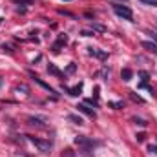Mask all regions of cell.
<instances>
[{
	"mask_svg": "<svg viewBox=\"0 0 157 157\" xmlns=\"http://www.w3.org/2000/svg\"><path fill=\"white\" fill-rule=\"evenodd\" d=\"M113 13L117 17H121V18H126V20H132L133 18V13H132V9L128 6H119V4H115L113 6Z\"/></svg>",
	"mask_w": 157,
	"mask_h": 157,
	"instance_id": "obj_1",
	"label": "cell"
},
{
	"mask_svg": "<svg viewBox=\"0 0 157 157\" xmlns=\"http://www.w3.org/2000/svg\"><path fill=\"white\" fill-rule=\"evenodd\" d=\"M28 139H29V141H31V143H33V144L39 148L42 154H49V152H51V143H49V141H42V139L29 137V135H28Z\"/></svg>",
	"mask_w": 157,
	"mask_h": 157,
	"instance_id": "obj_2",
	"label": "cell"
},
{
	"mask_svg": "<svg viewBox=\"0 0 157 157\" xmlns=\"http://www.w3.org/2000/svg\"><path fill=\"white\" fill-rule=\"evenodd\" d=\"M75 143H77L78 146H86V148H93V146L101 144V143L91 141V139H88V137H84V135H78V137H75Z\"/></svg>",
	"mask_w": 157,
	"mask_h": 157,
	"instance_id": "obj_3",
	"label": "cell"
},
{
	"mask_svg": "<svg viewBox=\"0 0 157 157\" xmlns=\"http://www.w3.org/2000/svg\"><path fill=\"white\" fill-rule=\"evenodd\" d=\"M29 77L33 78V80H35V82H37L39 86H42V88H44L46 91H49V93H53V95H57V93H55V90H53V88H51L49 84H46V82H44L42 78H39V77H37V75H35V73H33V71H29Z\"/></svg>",
	"mask_w": 157,
	"mask_h": 157,
	"instance_id": "obj_4",
	"label": "cell"
},
{
	"mask_svg": "<svg viewBox=\"0 0 157 157\" xmlns=\"http://www.w3.org/2000/svg\"><path fill=\"white\" fill-rule=\"evenodd\" d=\"M75 108H77L78 112H80V113H84V115H88V117H91V119H95V117H97V113H95V110H91V108H90L88 104H77Z\"/></svg>",
	"mask_w": 157,
	"mask_h": 157,
	"instance_id": "obj_5",
	"label": "cell"
},
{
	"mask_svg": "<svg viewBox=\"0 0 157 157\" xmlns=\"http://www.w3.org/2000/svg\"><path fill=\"white\" fill-rule=\"evenodd\" d=\"M64 90H66L71 97H77V95H80V91H82V82H78L77 86H73V88H66V86H64Z\"/></svg>",
	"mask_w": 157,
	"mask_h": 157,
	"instance_id": "obj_6",
	"label": "cell"
},
{
	"mask_svg": "<svg viewBox=\"0 0 157 157\" xmlns=\"http://www.w3.org/2000/svg\"><path fill=\"white\" fill-rule=\"evenodd\" d=\"M66 44H68V37L66 35H60L59 40L53 44V51H60V46H66Z\"/></svg>",
	"mask_w": 157,
	"mask_h": 157,
	"instance_id": "obj_7",
	"label": "cell"
},
{
	"mask_svg": "<svg viewBox=\"0 0 157 157\" xmlns=\"http://www.w3.org/2000/svg\"><path fill=\"white\" fill-rule=\"evenodd\" d=\"M48 73H51V75H55V77H64V73H62L55 64H51V62L48 64Z\"/></svg>",
	"mask_w": 157,
	"mask_h": 157,
	"instance_id": "obj_8",
	"label": "cell"
},
{
	"mask_svg": "<svg viewBox=\"0 0 157 157\" xmlns=\"http://www.w3.org/2000/svg\"><path fill=\"white\" fill-rule=\"evenodd\" d=\"M88 49H90V51H88L90 55H95V57H99V59H102V60L108 59V53H106V51H99V49H95V48H88Z\"/></svg>",
	"mask_w": 157,
	"mask_h": 157,
	"instance_id": "obj_9",
	"label": "cell"
},
{
	"mask_svg": "<svg viewBox=\"0 0 157 157\" xmlns=\"http://www.w3.org/2000/svg\"><path fill=\"white\" fill-rule=\"evenodd\" d=\"M132 77H133V71H132V70L124 68V70L121 71V78H122L124 82H130V80H132Z\"/></svg>",
	"mask_w": 157,
	"mask_h": 157,
	"instance_id": "obj_10",
	"label": "cell"
},
{
	"mask_svg": "<svg viewBox=\"0 0 157 157\" xmlns=\"http://www.w3.org/2000/svg\"><path fill=\"white\" fill-rule=\"evenodd\" d=\"M141 46L144 48V49H148V51H152L154 55H157V44H154V42H141Z\"/></svg>",
	"mask_w": 157,
	"mask_h": 157,
	"instance_id": "obj_11",
	"label": "cell"
},
{
	"mask_svg": "<svg viewBox=\"0 0 157 157\" xmlns=\"http://www.w3.org/2000/svg\"><path fill=\"white\" fill-rule=\"evenodd\" d=\"M28 124H31V126H39V128L44 126V122H42L40 119H37V117H28Z\"/></svg>",
	"mask_w": 157,
	"mask_h": 157,
	"instance_id": "obj_12",
	"label": "cell"
},
{
	"mask_svg": "<svg viewBox=\"0 0 157 157\" xmlns=\"http://www.w3.org/2000/svg\"><path fill=\"white\" fill-rule=\"evenodd\" d=\"M68 119H70L73 124H78V126H80V124H84L82 117H78V115H73V113H70V115H68Z\"/></svg>",
	"mask_w": 157,
	"mask_h": 157,
	"instance_id": "obj_13",
	"label": "cell"
},
{
	"mask_svg": "<svg viewBox=\"0 0 157 157\" xmlns=\"http://www.w3.org/2000/svg\"><path fill=\"white\" fill-rule=\"evenodd\" d=\"M15 90H17V91H18V93H20V91H22V93H24V95H28V93H29V88H28V86H26V84H18V86H17V88H15Z\"/></svg>",
	"mask_w": 157,
	"mask_h": 157,
	"instance_id": "obj_14",
	"label": "cell"
},
{
	"mask_svg": "<svg viewBox=\"0 0 157 157\" xmlns=\"http://www.w3.org/2000/svg\"><path fill=\"white\" fill-rule=\"evenodd\" d=\"M91 28H93V31H101V33H104V31H106V28H104V26L95 24V22H91Z\"/></svg>",
	"mask_w": 157,
	"mask_h": 157,
	"instance_id": "obj_15",
	"label": "cell"
},
{
	"mask_svg": "<svg viewBox=\"0 0 157 157\" xmlns=\"http://www.w3.org/2000/svg\"><path fill=\"white\" fill-rule=\"evenodd\" d=\"M139 77H141L143 82H148V80H150V73H148V71H139Z\"/></svg>",
	"mask_w": 157,
	"mask_h": 157,
	"instance_id": "obj_16",
	"label": "cell"
},
{
	"mask_svg": "<svg viewBox=\"0 0 157 157\" xmlns=\"http://www.w3.org/2000/svg\"><path fill=\"white\" fill-rule=\"evenodd\" d=\"M133 122L139 124V126H146V121H143V119H139V117H133Z\"/></svg>",
	"mask_w": 157,
	"mask_h": 157,
	"instance_id": "obj_17",
	"label": "cell"
},
{
	"mask_svg": "<svg viewBox=\"0 0 157 157\" xmlns=\"http://www.w3.org/2000/svg\"><path fill=\"white\" fill-rule=\"evenodd\" d=\"M80 35H84V37H93L95 31H88V29H84V31H80Z\"/></svg>",
	"mask_w": 157,
	"mask_h": 157,
	"instance_id": "obj_18",
	"label": "cell"
},
{
	"mask_svg": "<svg viewBox=\"0 0 157 157\" xmlns=\"http://www.w3.org/2000/svg\"><path fill=\"white\" fill-rule=\"evenodd\" d=\"M135 139H137L139 143H143V141L146 139V133H137V135H135Z\"/></svg>",
	"mask_w": 157,
	"mask_h": 157,
	"instance_id": "obj_19",
	"label": "cell"
},
{
	"mask_svg": "<svg viewBox=\"0 0 157 157\" xmlns=\"http://www.w3.org/2000/svg\"><path fill=\"white\" fill-rule=\"evenodd\" d=\"M101 75L106 78L108 75H110V68H106V66H104V68H102V71H101Z\"/></svg>",
	"mask_w": 157,
	"mask_h": 157,
	"instance_id": "obj_20",
	"label": "cell"
},
{
	"mask_svg": "<svg viewBox=\"0 0 157 157\" xmlns=\"http://www.w3.org/2000/svg\"><path fill=\"white\" fill-rule=\"evenodd\" d=\"M110 106L113 110H119V108H122V102H110Z\"/></svg>",
	"mask_w": 157,
	"mask_h": 157,
	"instance_id": "obj_21",
	"label": "cell"
},
{
	"mask_svg": "<svg viewBox=\"0 0 157 157\" xmlns=\"http://www.w3.org/2000/svg\"><path fill=\"white\" fill-rule=\"evenodd\" d=\"M75 70H77V66H75V64H73V62H71V64H70V66H68V70H66V71H68V73H73V71H75Z\"/></svg>",
	"mask_w": 157,
	"mask_h": 157,
	"instance_id": "obj_22",
	"label": "cell"
},
{
	"mask_svg": "<svg viewBox=\"0 0 157 157\" xmlns=\"http://www.w3.org/2000/svg\"><path fill=\"white\" fill-rule=\"evenodd\" d=\"M84 104H88V106H97V101H93V99H86Z\"/></svg>",
	"mask_w": 157,
	"mask_h": 157,
	"instance_id": "obj_23",
	"label": "cell"
},
{
	"mask_svg": "<svg viewBox=\"0 0 157 157\" xmlns=\"http://www.w3.org/2000/svg\"><path fill=\"white\" fill-rule=\"evenodd\" d=\"M148 35H150V37H152V40L157 44V33H155V31H148Z\"/></svg>",
	"mask_w": 157,
	"mask_h": 157,
	"instance_id": "obj_24",
	"label": "cell"
},
{
	"mask_svg": "<svg viewBox=\"0 0 157 157\" xmlns=\"http://www.w3.org/2000/svg\"><path fill=\"white\" fill-rule=\"evenodd\" d=\"M141 2H144L148 6H157V0H141Z\"/></svg>",
	"mask_w": 157,
	"mask_h": 157,
	"instance_id": "obj_25",
	"label": "cell"
},
{
	"mask_svg": "<svg viewBox=\"0 0 157 157\" xmlns=\"http://www.w3.org/2000/svg\"><path fill=\"white\" fill-rule=\"evenodd\" d=\"M148 152H150V154H155V155H157V146H152V144H150V146H148Z\"/></svg>",
	"mask_w": 157,
	"mask_h": 157,
	"instance_id": "obj_26",
	"label": "cell"
},
{
	"mask_svg": "<svg viewBox=\"0 0 157 157\" xmlns=\"http://www.w3.org/2000/svg\"><path fill=\"white\" fill-rule=\"evenodd\" d=\"M132 99H133V101H139V102H143V99H141L139 95H135V93H132Z\"/></svg>",
	"mask_w": 157,
	"mask_h": 157,
	"instance_id": "obj_27",
	"label": "cell"
},
{
	"mask_svg": "<svg viewBox=\"0 0 157 157\" xmlns=\"http://www.w3.org/2000/svg\"><path fill=\"white\" fill-rule=\"evenodd\" d=\"M62 157H73V152L71 150H66V154H62Z\"/></svg>",
	"mask_w": 157,
	"mask_h": 157,
	"instance_id": "obj_28",
	"label": "cell"
},
{
	"mask_svg": "<svg viewBox=\"0 0 157 157\" xmlns=\"http://www.w3.org/2000/svg\"><path fill=\"white\" fill-rule=\"evenodd\" d=\"M2 49H4V51H7V53H11V48H9V46H2Z\"/></svg>",
	"mask_w": 157,
	"mask_h": 157,
	"instance_id": "obj_29",
	"label": "cell"
},
{
	"mask_svg": "<svg viewBox=\"0 0 157 157\" xmlns=\"http://www.w3.org/2000/svg\"><path fill=\"white\" fill-rule=\"evenodd\" d=\"M15 2H20V4H26L28 2V4H31V0H15Z\"/></svg>",
	"mask_w": 157,
	"mask_h": 157,
	"instance_id": "obj_30",
	"label": "cell"
},
{
	"mask_svg": "<svg viewBox=\"0 0 157 157\" xmlns=\"http://www.w3.org/2000/svg\"><path fill=\"white\" fill-rule=\"evenodd\" d=\"M119 2H122V4H126V2H128V0H119Z\"/></svg>",
	"mask_w": 157,
	"mask_h": 157,
	"instance_id": "obj_31",
	"label": "cell"
},
{
	"mask_svg": "<svg viewBox=\"0 0 157 157\" xmlns=\"http://www.w3.org/2000/svg\"><path fill=\"white\" fill-rule=\"evenodd\" d=\"M2 82H4V80H2V77H0V86H2Z\"/></svg>",
	"mask_w": 157,
	"mask_h": 157,
	"instance_id": "obj_32",
	"label": "cell"
},
{
	"mask_svg": "<svg viewBox=\"0 0 157 157\" xmlns=\"http://www.w3.org/2000/svg\"><path fill=\"white\" fill-rule=\"evenodd\" d=\"M0 24H2V17H0Z\"/></svg>",
	"mask_w": 157,
	"mask_h": 157,
	"instance_id": "obj_33",
	"label": "cell"
},
{
	"mask_svg": "<svg viewBox=\"0 0 157 157\" xmlns=\"http://www.w3.org/2000/svg\"><path fill=\"white\" fill-rule=\"evenodd\" d=\"M66 2H70V0H66Z\"/></svg>",
	"mask_w": 157,
	"mask_h": 157,
	"instance_id": "obj_34",
	"label": "cell"
}]
</instances>
